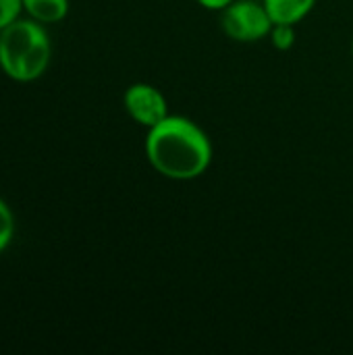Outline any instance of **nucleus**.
Here are the masks:
<instances>
[{
  "label": "nucleus",
  "instance_id": "9b49d317",
  "mask_svg": "<svg viewBox=\"0 0 353 355\" xmlns=\"http://www.w3.org/2000/svg\"><path fill=\"white\" fill-rule=\"evenodd\" d=\"M352 52H353V44H352Z\"/></svg>",
  "mask_w": 353,
  "mask_h": 355
},
{
  "label": "nucleus",
  "instance_id": "f257e3e1",
  "mask_svg": "<svg viewBox=\"0 0 353 355\" xmlns=\"http://www.w3.org/2000/svg\"><path fill=\"white\" fill-rule=\"evenodd\" d=\"M148 162L166 179L191 181L202 177L212 162V144L191 119L169 114L146 135Z\"/></svg>",
  "mask_w": 353,
  "mask_h": 355
},
{
  "label": "nucleus",
  "instance_id": "9d476101",
  "mask_svg": "<svg viewBox=\"0 0 353 355\" xmlns=\"http://www.w3.org/2000/svg\"><path fill=\"white\" fill-rule=\"evenodd\" d=\"M200 6H204V8H208V10H223V8H227L233 0H196Z\"/></svg>",
  "mask_w": 353,
  "mask_h": 355
},
{
  "label": "nucleus",
  "instance_id": "20e7f679",
  "mask_svg": "<svg viewBox=\"0 0 353 355\" xmlns=\"http://www.w3.org/2000/svg\"><path fill=\"white\" fill-rule=\"evenodd\" d=\"M125 110L129 116L146 129H152L169 116V104L162 92L150 83H133L125 92Z\"/></svg>",
  "mask_w": 353,
  "mask_h": 355
},
{
  "label": "nucleus",
  "instance_id": "423d86ee",
  "mask_svg": "<svg viewBox=\"0 0 353 355\" xmlns=\"http://www.w3.org/2000/svg\"><path fill=\"white\" fill-rule=\"evenodd\" d=\"M23 10L37 23H58L69 12V0H23Z\"/></svg>",
  "mask_w": 353,
  "mask_h": 355
},
{
  "label": "nucleus",
  "instance_id": "39448f33",
  "mask_svg": "<svg viewBox=\"0 0 353 355\" xmlns=\"http://www.w3.org/2000/svg\"><path fill=\"white\" fill-rule=\"evenodd\" d=\"M273 23H300L316 4V0H264Z\"/></svg>",
  "mask_w": 353,
  "mask_h": 355
},
{
  "label": "nucleus",
  "instance_id": "6e6552de",
  "mask_svg": "<svg viewBox=\"0 0 353 355\" xmlns=\"http://www.w3.org/2000/svg\"><path fill=\"white\" fill-rule=\"evenodd\" d=\"M15 235V216L8 208V204L0 198V252L8 248Z\"/></svg>",
  "mask_w": 353,
  "mask_h": 355
},
{
  "label": "nucleus",
  "instance_id": "7ed1b4c3",
  "mask_svg": "<svg viewBox=\"0 0 353 355\" xmlns=\"http://www.w3.org/2000/svg\"><path fill=\"white\" fill-rule=\"evenodd\" d=\"M221 25L231 40L248 44L264 40L275 23L264 4L250 0H233L227 8H223Z\"/></svg>",
  "mask_w": 353,
  "mask_h": 355
},
{
  "label": "nucleus",
  "instance_id": "f03ea898",
  "mask_svg": "<svg viewBox=\"0 0 353 355\" xmlns=\"http://www.w3.org/2000/svg\"><path fill=\"white\" fill-rule=\"evenodd\" d=\"M52 56L50 37L42 23L15 19L0 29V69L15 81L40 79Z\"/></svg>",
  "mask_w": 353,
  "mask_h": 355
},
{
  "label": "nucleus",
  "instance_id": "1a4fd4ad",
  "mask_svg": "<svg viewBox=\"0 0 353 355\" xmlns=\"http://www.w3.org/2000/svg\"><path fill=\"white\" fill-rule=\"evenodd\" d=\"M21 10H23V0H0V29H4L8 23L19 19Z\"/></svg>",
  "mask_w": 353,
  "mask_h": 355
},
{
  "label": "nucleus",
  "instance_id": "0eeeda50",
  "mask_svg": "<svg viewBox=\"0 0 353 355\" xmlns=\"http://www.w3.org/2000/svg\"><path fill=\"white\" fill-rule=\"evenodd\" d=\"M268 37H270V42H273V46L277 50L285 52V50H289L295 44V29L289 23H275L270 33H268Z\"/></svg>",
  "mask_w": 353,
  "mask_h": 355
}]
</instances>
